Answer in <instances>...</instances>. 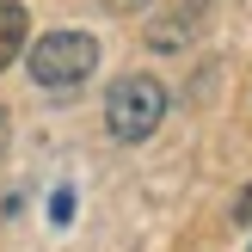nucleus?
<instances>
[{
	"mask_svg": "<svg viewBox=\"0 0 252 252\" xmlns=\"http://www.w3.org/2000/svg\"><path fill=\"white\" fill-rule=\"evenodd\" d=\"M74 216V191H56L49 197V221H68Z\"/></svg>",
	"mask_w": 252,
	"mask_h": 252,
	"instance_id": "obj_5",
	"label": "nucleus"
},
{
	"mask_svg": "<svg viewBox=\"0 0 252 252\" xmlns=\"http://www.w3.org/2000/svg\"><path fill=\"white\" fill-rule=\"evenodd\" d=\"M203 25H209V0H172L166 12H154V19H148L142 43L160 49V56H172V49L197 43V37H203Z\"/></svg>",
	"mask_w": 252,
	"mask_h": 252,
	"instance_id": "obj_3",
	"label": "nucleus"
},
{
	"mask_svg": "<svg viewBox=\"0 0 252 252\" xmlns=\"http://www.w3.org/2000/svg\"><path fill=\"white\" fill-rule=\"evenodd\" d=\"M98 68V37L93 31H49L31 43V80L43 93H74Z\"/></svg>",
	"mask_w": 252,
	"mask_h": 252,
	"instance_id": "obj_2",
	"label": "nucleus"
},
{
	"mask_svg": "<svg viewBox=\"0 0 252 252\" xmlns=\"http://www.w3.org/2000/svg\"><path fill=\"white\" fill-rule=\"evenodd\" d=\"M25 37H31V12H25L19 0H0V68H12V62H19Z\"/></svg>",
	"mask_w": 252,
	"mask_h": 252,
	"instance_id": "obj_4",
	"label": "nucleus"
},
{
	"mask_svg": "<svg viewBox=\"0 0 252 252\" xmlns=\"http://www.w3.org/2000/svg\"><path fill=\"white\" fill-rule=\"evenodd\" d=\"M6 129H12V117H6V111H0V154H6Z\"/></svg>",
	"mask_w": 252,
	"mask_h": 252,
	"instance_id": "obj_8",
	"label": "nucleus"
},
{
	"mask_svg": "<svg viewBox=\"0 0 252 252\" xmlns=\"http://www.w3.org/2000/svg\"><path fill=\"white\" fill-rule=\"evenodd\" d=\"M105 12H135V6H148V0H98Z\"/></svg>",
	"mask_w": 252,
	"mask_h": 252,
	"instance_id": "obj_7",
	"label": "nucleus"
},
{
	"mask_svg": "<svg viewBox=\"0 0 252 252\" xmlns=\"http://www.w3.org/2000/svg\"><path fill=\"white\" fill-rule=\"evenodd\" d=\"M160 117H166V86H160L154 74H123L105 93V129L117 135L123 148L148 142V135L160 129Z\"/></svg>",
	"mask_w": 252,
	"mask_h": 252,
	"instance_id": "obj_1",
	"label": "nucleus"
},
{
	"mask_svg": "<svg viewBox=\"0 0 252 252\" xmlns=\"http://www.w3.org/2000/svg\"><path fill=\"white\" fill-rule=\"evenodd\" d=\"M234 221H240V228H252V185L234 197Z\"/></svg>",
	"mask_w": 252,
	"mask_h": 252,
	"instance_id": "obj_6",
	"label": "nucleus"
}]
</instances>
